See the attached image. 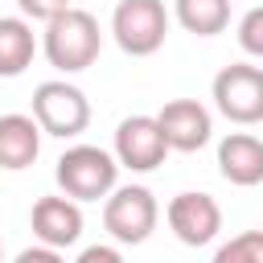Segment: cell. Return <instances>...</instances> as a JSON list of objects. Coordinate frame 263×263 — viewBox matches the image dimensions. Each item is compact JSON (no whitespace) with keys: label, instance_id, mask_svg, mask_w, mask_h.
Instances as JSON below:
<instances>
[{"label":"cell","instance_id":"cell-9","mask_svg":"<svg viewBox=\"0 0 263 263\" xmlns=\"http://www.w3.org/2000/svg\"><path fill=\"white\" fill-rule=\"evenodd\" d=\"M160 127H164V140L173 152H197L210 144V132H214V119L210 111L197 103V99H168L160 111H156Z\"/></svg>","mask_w":263,"mask_h":263},{"label":"cell","instance_id":"cell-4","mask_svg":"<svg viewBox=\"0 0 263 263\" xmlns=\"http://www.w3.org/2000/svg\"><path fill=\"white\" fill-rule=\"evenodd\" d=\"M115 45L132 58H152L168 37V8L164 0H119L111 12Z\"/></svg>","mask_w":263,"mask_h":263},{"label":"cell","instance_id":"cell-7","mask_svg":"<svg viewBox=\"0 0 263 263\" xmlns=\"http://www.w3.org/2000/svg\"><path fill=\"white\" fill-rule=\"evenodd\" d=\"M168 140H164V127L156 115H127L119 119L115 127V160L119 168H132V173H152L164 164L168 156Z\"/></svg>","mask_w":263,"mask_h":263},{"label":"cell","instance_id":"cell-2","mask_svg":"<svg viewBox=\"0 0 263 263\" xmlns=\"http://www.w3.org/2000/svg\"><path fill=\"white\" fill-rule=\"evenodd\" d=\"M53 177H58L62 193L74 197V201H107V193L119 185V160L107 148L74 144L58 156Z\"/></svg>","mask_w":263,"mask_h":263},{"label":"cell","instance_id":"cell-17","mask_svg":"<svg viewBox=\"0 0 263 263\" xmlns=\"http://www.w3.org/2000/svg\"><path fill=\"white\" fill-rule=\"evenodd\" d=\"M16 8H21V16H29V21H53L58 12L70 8V0H16Z\"/></svg>","mask_w":263,"mask_h":263},{"label":"cell","instance_id":"cell-15","mask_svg":"<svg viewBox=\"0 0 263 263\" xmlns=\"http://www.w3.org/2000/svg\"><path fill=\"white\" fill-rule=\"evenodd\" d=\"M214 263H263V230H242L214 251Z\"/></svg>","mask_w":263,"mask_h":263},{"label":"cell","instance_id":"cell-13","mask_svg":"<svg viewBox=\"0 0 263 263\" xmlns=\"http://www.w3.org/2000/svg\"><path fill=\"white\" fill-rule=\"evenodd\" d=\"M37 37L25 16H0V78H21L33 66Z\"/></svg>","mask_w":263,"mask_h":263},{"label":"cell","instance_id":"cell-14","mask_svg":"<svg viewBox=\"0 0 263 263\" xmlns=\"http://www.w3.org/2000/svg\"><path fill=\"white\" fill-rule=\"evenodd\" d=\"M173 16L193 37H214L230 25V0H177Z\"/></svg>","mask_w":263,"mask_h":263},{"label":"cell","instance_id":"cell-16","mask_svg":"<svg viewBox=\"0 0 263 263\" xmlns=\"http://www.w3.org/2000/svg\"><path fill=\"white\" fill-rule=\"evenodd\" d=\"M238 45H242V53L263 58V4L251 8V12L238 21Z\"/></svg>","mask_w":263,"mask_h":263},{"label":"cell","instance_id":"cell-20","mask_svg":"<svg viewBox=\"0 0 263 263\" xmlns=\"http://www.w3.org/2000/svg\"><path fill=\"white\" fill-rule=\"evenodd\" d=\"M0 263H4V242H0Z\"/></svg>","mask_w":263,"mask_h":263},{"label":"cell","instance_id":"cell-1","mask_svg":"<svg viewBox=\"0 0 263 263\" xmlns=\"http://www.w3.org/2000/svg\"><path fill=\"white\" fill-rule=\"evenodd\" d=\"M41 49L49 58L53 70L62 74H82L86 66H95L99 49H103V33H99V21L86 12V8H66L58 12L53 21H45V37H41Z\"/></svg>","mask_w":263,"mask_h":263},{"label":"cell","instance_id":"cell-6","mask_svg":"<svg viewBox=\"0 0 263 263\" xmlns=\"http://www.w3.org/2000/svg\"><path fill=\"white\" fill-rule=\"evenodd\" d=\"M214 107L238 123V127H251V123H263V66H251V62H230L214 74Z\"/></svg>","mask_w":263,"mask_h":263},{"label":"cell","instance_id":"cell-11","mask_svg":"<svg viewBox=\"0 0 263 263\" xmlns=\"http://www.w3.org/2000/svg\"><path fill=\"white\" fill-rule=\"evenodd\" d=\"M218 173L238 189L259 185L263 181V140L251 132H230L218 144Z\"/></svg>","mask_w":263,"mask_h":263},{"label":"cell","instance_id":"cell-12","mask_svg":"<svg viewBox=\"0 0 263 263\" xmlns=\"http://www.w3.org/2000/svg\"><path fill=\"white\" fill-rule=\"evenodd\" d=\"M41 123L33 115H0V168L8 173H21L37 160L41 152Z\"/></svg>","mask_w":263,"mask_h":263},{"label":"cell","instance_id":"cell-19","mask_svg":"<svg viewBox=\"0 0 263 263\" xmlns=\"http://www.w3.org/2000/svg\"><path fill=\"white\" fill-rule=\"evenodd\" d=\"M74 263H123V255H119L115 247H107V242H95V247L78 251V259H74Z\"/></svg>","mask_w":263,"mask_h":263},{"label":"cell","instance_id":"cell-10","mask_svg":"<svg viewBox=\"0 0 263 263\" xmlns=\"http://www.w3.org/2000/svg\"><path fill=\"white\" fill-rule=\"evenodd\" d=\"M29 222H33L37 242L58 247V251H62V247H74L78 234H82V210H78V201L66 197V193H58V197H37Z\"/></svg>","mask_w":263,"mask_h":263},{"label":"cell","instance_id":"cell-3","mask_svg":"<svg viewBox=\"0 0 263 263\" xmlns=\"http://www.w3.org/2000/svg\"><path fill=\"white\" fill-rule=\"evenodd\" d=\"M156 222H160V205H156L148 185H115L107 193V201H103V226L123 247L148 242Z\"/></svg>","mask_w":263,"mask_h":263},{"label":"cell","instance_id":"cell-5","mask_svg":"<svg viewBox=\"0 0 263 263\" xmlns=\"http://www.w3.org/2000/svg\"><path fill=\"white\" fill-rule=\"evenodd\" d=\"M33 119L41 123L45 136H58V140H74L86 132L90 123V99L66 82V78H49L33 90Z\"/></svg>","mask_w":263,"mask_h":263},{"label":"cell","instance_id":"cell-8","mask_svg":"<svg viewBox=\"0 0 263 263\" xmlns=\"http://www.w3.org/2000/svg\"><path fill=\"white\" fill-rule=\"evenodd\" d=\"M164 222H168V230L177 234V242H185V247H205V242H214L218 230H222V205H218L210 193L185 189V193H177V197L164 205Z\"/></svg>","mask_w":263,"mask_h":263},{"label":"cell","instance_id":"cell-18","mask_svg":"<svg viewBox=\"0 0 263 263\" xmlns=\"http://www.w3.org/2000/svg\"><path fill=\"white\" fill-rule=\"evenodd\" d=\"M12 263H66L62 259V251L58 247H45V242H37V247H25Z\"/></svg>","mask_w":263,"mask_h":263}]
</instances>
